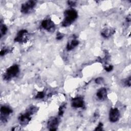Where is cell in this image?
<instances>
[{
	"instance_id": "obj_14",
	"label": "cell",
	"mask_w": 131,
	"mask_h": 131,
	"mask_svg": "<svg viewBox=\"0 0 131 131\" xmlns=\"http://www.w3.org/2000/svg\"><path fill=\"white\" fill-rule=\"evenodd\" d=\"M8 31V28L7 26L5 25H2L1 24V37H2V36L5 35L7 32Z\"/></svg>"
},
{
	"instance_id": "obj_18",
	"label": "cell",
	"mask_w": 131,
	"mask_h": 131,
	"mask_svg": "<svg viewBox=\"0 0 131 131\" xmlns=\"http://www.w3.org/2000/svg\"><path fill=\"white\" fill-rule=\"evenodd\" d=\"M10 52V49H9L8 48H4L3 49L1 50V52H0V55L1 56H3L4 55H5V54H6L7 53H9Z\"/></svg>"
},
{
	"instance_id": "obj_19",
	"label": "cell",
	"mask_w": 131,
	"mask_h": 131,
	"mask_svg": "<svg viewBox=\"0 0 131 131\" xmlns=\"http://www.w3.org/2000/svg\"><path fill=\"white\" fill-rule=\"evenodd\" d=\"M95 81L97 84H101L104 82V79L102 77H97L95 80Z\"/></svg>"
},
{
	"instance_id": "obj_16",
	"label": "cell",
	"mask_w": 131,
	"mask_h": 131,
	"mask_svg": "<svg viewBox=\"0 0 131 131\" xmlns=\"http://www.w3.org/2000/svg\"><path fill=\"white\" fill-rule=\"evenodd\" d=\"M65 104H63L61 105L59 108V112H58V115L59 116H62V115L64 113V110H65Z\"/></svg>"
},
{
	"instance_id": "obj_4",
	"label": "cell",
	"mask_w": 131,
	"mask_h": 131,
	"mask_svg": "<svg viewBox=\"0 0 131 131\" xmlns=\"http://www.w3.org/2000/svg\"><path fill=\"white\" fill-rule=\"evenodd\" d=\"M36 6V1H28L23 4L20 7V11L24 14L31 12Z\"/></svg>"
},
{
	"instance_id": "obj_12",
	"label": "cell",
	"mask_w": 131,
	"mask_h": 131,
	"mask_svg": "<svg viewBox=\"0 0 131 131\" xmlns=\"http://www.w3.org/2000/svg\"><path fill=\"white\" fill-rule=\"evenodd\" d=\"M115 32V30L114 29L111 28H106L104 29L101 34V35L104 38H108L111 37Z\"/></svg>"
},
{
	"instance_id": "obj_20",
	"label": "cell",
	"mask_w": 131,
	"mask_h": 131,
	"mask_svg": "<svg viewBox=\"0 0 131 131\" xmlns=\"http://www.w3.org/2000/svg\"><path fill=\"white\" fill-rule=\"evenodd\" d=\"M95 130H103V123L101 122H100L97 127L95 129Z\"/></svg>"
},
{
	"instance_id": "obj_17",
	"label": "cell",
	"mask_w": 131,
	"mask_h": 131,
	"mask_svg": "<svg viewBox=\"0 0 131 131\" xmlns=\"http://www.w3.org/2000/svg\"><path fill=\"white\" fill-rule=\"evenodd\" d=\"M45 93L43 92H38L35 96L36 99H42L45 97Z\"/></svg>"
},
{
	"instance_id": "obj_3",
	"label": "cell",
	"mask_w": 131,
	"mask_h": 131,
	"mask_svg": "<svg viewBox=\"0 0 131 131\" xmlns=\"http://www.w3.org/2000/svg\"><path fill=\"white\" fill-rule=\"evenodd\" d=\"M19 72V66L17 64H13L8 68L4 73V79L7 81L11 80L12 78L16 76Z\"/></svg>"
},
{
	"instance_id": "obj_1",
	"label": "cell",
	"mask_w": 131,
	"mask_h": 131,
	"mask_svg": "<svg viewBox=\"0 0 131 131\" xmlns=\"http://www.w3.org/2000/svg\"><path fill=\"white\" fill-rule=\"evenodd\" d=\"M37 110L38 108L35 106H31L28 107L25 113L21 114L19 116L18 120L19 123L23 126L28 124L31 120V116L37 111Z\"/></svg>"
},
{
	"instance_id": "obj_13",
	"label": "cell",
	"mask_w": 131,
	"mask_h": 131,
	"mask_svg": "<svg viewBox=\"0 0 131 131\" xmlns=\"http://www.w3.org/2000/svg\"><path fill=\"white\" fill-rule=\"evenodd\" d=\"M79 44V41L76 39L72 40L70 42H69L67 46V50L68 51H71L74 49Z\"/></svg>"
},
{
	"instance_id": "obj_7",
	"label": "cell",
	"mask_w": 131,
	"mask_h": 131,
	"mask_svg": "<svg viewBox=\"0 0 131 131\" xmlns=\"http://www.w3.org/2000/svg\"><path fill=\"white\" fill-rule=\"evenodd\" d=\"M120 112L118 108H112L109 112V120L110 122L114 123L117 122L120 118Z\"/></svg>"
},
{
	"instance_id": "obj_6",
	"label": "cell",
	"mask_w": 131,
	"mask_h": 131,
	"mask_svg": "<svg viewBox=\"0 0 131 131\" xmlns=\"http://www.w3.org/2000/svg\"><path fill=\"white\" fill-rule=\"evenodd\" d=\"M41 27L49 32H53L55 31V26L54 22L50 19H46L41 23Z\"/></svg>"
},
{
	"instance_id": "obj_8",
	"label": "cell",
	"mask_w": 131,
	"mask_h": 131,
	"mask_svg": "<svg viewBox=\"0 0 131 131\" xmlns=\"http://www.w3.org/2000/svg\"><path fill=\"white\" fill-rule=\"evenodd\" d=\"M59 119L55 117L50 118L47 122V127L50 130H56L59 125Z\"/></svg>"
},
{
	"instance_id": "obj_11",
	"label": "cell",
	"mask_w": 131,
	"mask_h": 131,
	"mask_svg": "<svg viewBox=\"0 0 131 131\" xmlns=\"http://www.w3.org/2000/svg\"><path fill=\"white\" fill-rule=\"evenodd\" d=\"M107 90L105 88H101L99 89L96 93V96L99 100L101 101L105 100L107 98Z\"/></svg>"
},
{
	"instance_id": "obj_9",
	"label": "cell",
	"mask_w": 131,
	"mask_h": 131,
	"mask_svg": "<svg viewBox=\"0 0 131 131\" xmlns=\"http://www.w3.org/2000/svg\"><path fill=\"white\" fill-rule=\"evenodd\" d=\"M28 33L27 30L25 29H22L19 31L14 38V41L18 42H24L27 39Z\"/></svg>"
},
{
	"instance_id": "obj_22",
	"label": "cell",
	"mask_w": 131,
	"mask_h": 131,
	"mask_svg": "<svg viewBox=\"0 0 131 131\" xmlns=\"http://www.w3.org/2000/svg\"><path fill=\"white\" fill-rule=\"evenodd\" d=\"M104 69H105V70L106 71H107V72H110V71H111L113 70V67L112 65H109V66H108L107 67H105Z\"/></svg>"
},
{
	"instance_id": "obj_21",
	"label": "cell",
	"mask_w": 131,
	"mask_h": 131,
	"mask_svg": "<svg viewBox=\"0 0 131 131\" xmlns=\"http://www.w3.org/2000/svg\"><path fill=\"white\" fill-rule=\"evenodd\" d=\"M63 37V34L60 32H58L56 34V39L57 40H60Z\"/></svg>"
},
{
	"instance_id": "obj_2",
	"label": "cell",
	"mask_w": 131,
	"mask_h": 131,
	"mask_svg": "<svg viewBox=\"0 0 131 131\" xmlns=\"http://www.w3.org/2000/svg\"><path fill=\"white\" fill-rule=\"evenodd\" d=\"M64 19L62 22V26L64 27L70 26L78 17V13L74 9H70L65 11Z\"/></svg>"
},
{
	"instance_id": "obj_10",
	"label": "cell",
	"mask_w": 131,
	"mask_h": 131,
	"mask_svg": "<svg viewBox=\"0 0 131 131\" xmlns=\"http://www.w3.org/2000/svg\"><path fill=\"white\" fill-rule=\"evenodd\" d=\"M71 105L75 108H81L84 106V101L81 97L74 98L71 100Z\"/></svg>"
},
{
	"instance_id": "obj_15",
	"label": "cell",
	"mask_w": 131,
	"mask_h": 131,
	"mask_svg": "<svg viewBox=\"0 0 131 131\" xmlns=\"http://www.w3.org/2000/svg\"><path fill=\"white\" fill-rule=\"evenodd\" d=\"M130 82H131V80H130V76L129 77L126 78L123 80V84L125 86H130Z\"/></svg>"
},
{
	"instance_id": "obj_5",
	"label": "cell",
	"mask_w": 131,
	"mask_h": 131,
	"mask_svg": "<svg viewBox=\"0 0 131 131\" xmlns=\"http://www.w3.org/2000/svg\"><path fill=\"white\" fill-rule=\"evenodd\" d=\"M1 121L5 123L7 121L9 116L12 113V110L8 106L4 105L1 107Z\"/></svg>"
},
{
	"instance_id": "obj_23",
	"label": "cell",
	"mask_w": 131,
	"mask_h": 131,
	"mask_svg": "<svg viewBox=\"0 0 131 131\" xmlns=\"http://www.w3.org/2000/svg\"><path fill=\"white\" fill-rule=\"evenodd\" d=\"M68 5L71 7H74L76 5V2L74 1H68Z\"/></svg>"
}]
</instances>
